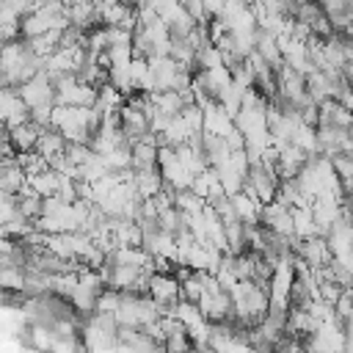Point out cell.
Listing matches in <instances>:
<instances>
[{"label": "cell", "mask_w": 353, "mask_h": 353, "mask_svg": "<svg viewBox=\"0 0 353 353\" xmlns=\"http://www.w3.org/2000/svg\"><path fill=\"white\" fill-rule=\"evenodd\" d=\"M345 325H353V312H350V317H347V323Z\"/></svg>", "instance_id": "6da1fadb"}]
</instances>
